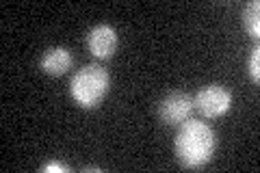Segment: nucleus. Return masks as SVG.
<instances>
[{
  "instance_id": "obj_9",
  "label": "nucleus",
  "mask_w": 260,
  "mask_h": 173,
  "mask_svg": "<svg viewBox=\"0 0 260 173\" xmlns=\"http://www.w3.org/2000/svg\"><path fill=\"white\" fill-rule=\"evenodd\" d=\"M42 171L44 173H68L70 171V167H68V164H63V162H48V164H44V167H42Z\"/></svg>"
},
{
  "instance_id": "obj_5",
  "label": "nucleus",
  "mask_w": 260,
  "mask_h": 173,
  "mask_svg": "<svg viewBox=\"0 0 260 173\" xmlns=\"http://www.w3.org/2000/svg\"><path fill=\"white\" fill-rule=\"evenodd\" d=\"M87 48L95 59H111L117 52V30L111 24H98L87 32Z\"/></svg>"
},
{
  "instance_id": "obj_3",
  "label": "nucleus",
  "mask_w": 260,
  "mask_h": 173,
  "mask_svg": "<svg viewBox=\"0 0 260 173\" xmlns=\"http://www.w3.org/2000/svg\"><path fill=\"white\" fill-rule=\"evenodd\" d=\"M193 104L206 119L221 117L230 111L232 106V93L223 85H206L200 89V93L193 97Z\"/></svg>"
},
{
  "instance_id": "obj_2",
  "label": "nucleus",
  "mask_w": 260,
  "mask_h": 173,
  "mask_svg": "<svg viewBox=\"0 0 260 173\" xmlns=\"http://www.w3.org/2000/svg\"><path fill=\"white\" fill-rule=\"evenodd\" d=\"M111 89V76L102 65H85L70 82V95L80 109H95Z\"/></svg>"
},
{
  "instance_id": "obj_1",
  "label": "nucleus",
  "mask_w": 260,
  "mask_h": 173,
  "mask_svg": "<svg viewBox=\"0 0 260 173\" xmlns=\"http://www.w3.org/2000/svg\"><path fill=\"white\" fill-rule=\"evenodd\" d=\"M217 147L215 130L200 119H186L178 126L176 134V158L184 169H200L213 158Z\"/></svg>"
},
{
  "instance_id": "obj_6",
  "label": "nucleus",
  "mask_w": 260,
  "mask_h": 173,
  "mask_svg": "<svg viewBox=\"0 0 260 173\" xmlns=\"http://www.w3.org/2000/svg\"><path fill=\"white\" fill-rule=\"evenodd\" d=\"M39 65H42V70L48 74V76H63L68 70H72L74 56H72V52L68 48L56 46V48H50V50L44 52Z\"/></svg>"
},
{
  "instance_id": "obj_7",
  "label": "nucleus",
  "mask_w": 260,
  "mask_h": 173,
  "mask_svg": "<svg viewBox=\"0 0 260 173\" xmlns=\"http://www.w3.org/2000/svg\"><path fill=\"white\" fill-rule=\"evenodd\" d=\"M243 26H245V30L251 37L260 35V3L258 0H251V3L245 5V9H243Z\"/></svg>"
},
{
  "instance_id": "obj_4",
  "label": "nucleus",
  "mask_w": 260,
  "mask_h": 173,
  "mask_svg": "<svg viewBox=\"0 0 260 173\" xmlns=\"http://www.w3.org/2000/svg\"><path fill=\"white\" fill-rule=\"evenodd\" d=\"M193 109H195L193 97L189 93L176 91V93H169L167 97L160 100L158 117H160L162 123H167V126H180L182 121H186L191 117Z\"/></svg>"
},
{
  "instance_id": "obj_8",
  "label": "nucleus",
  "mask_w": 260,
  "mask_h": 173,
  "mask_svg": "<svg viewBox=\"0 0 260 173\" xmlns=\"http://www.w3.org/2000/svg\"><path fill=\"white\" fill-rule=\"evenodd\" d=\"M247 74L254 82H260V48L256 46L254 50L249 52V59H247Z\"/></svg>"
}]
</instances>
